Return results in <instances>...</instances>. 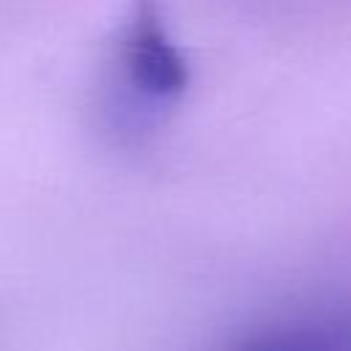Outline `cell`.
<instances>
[{
    "label": "cell",
    "instance_id": "obj_1",
    "mask_svg": "<svg viewBox=\"0 0 351 351\" xmlns=\"http://www.w3.org/2000/svg\"><path fill=\"white\" fill-rule=\"evenodd\" d=\"M104 66L101 118L123 140L151 132L192 85V66L170 33L159 0L129 3Z\"/></svg>",
    "mask_w": 351,
    "mask_h": 351
},
{
    "label": "cell",
    "instance_id": "obj_2",
    "mask_svg": "<svg viewBox=\"0 0 351 351\" xmlns=\"http://www.w3.org/2000/svg\"><path fill=\"white\" fill-rule=\"evenodd\" d=\"M222 351H351V307H307L269 318Z\"/></svg>",
    "mask_w": 351,
    "mask_h": 351
}]
</instances>
